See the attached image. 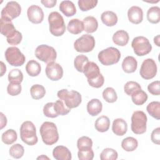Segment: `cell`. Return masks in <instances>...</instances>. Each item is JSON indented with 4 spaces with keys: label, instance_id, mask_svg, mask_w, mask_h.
<instances>
[{
    "label": "cell",
    "instance_id": "obj_1",
    "mask_svg": "<svg viewBox=\"0 0 160 160\" xmlns=\"http://www.w3.org/2000/svg\"><path fill=\"white\" fill-rule=\"evenodd\" d=\"M39 132L43 142L46 145L51 146L59 140L57 126L52 122H44L40 127Z\"/></svg>",
    "mask_w": 160,
    "mask_h": 160
},
{
    "label": "cell",
    "instance_id": "obj_2",
    "mask_svg": "<svg viewBox=\"0 0 160 160\" xmlns=\"http://www.w3.org/2000/svg\"><path fill=\"white\" fill-rule=\"evenodd\" d=\"M20 136L22 141L29 146L35 145L38 141L36 127L29 121H26L21 125Z\"/></svg>",
    "mask_w": 160,
    "mask_h": 160
},
{
    "label": "cell",
    "instance_id": "obj_3",
    "mask_svg": "<svg viewBox=\"0 0 160 160\" xmlns=\"http://www.w3.org/2000/svg\"><path fill=\"white\" fill-rule=\"evenodd\" d=\"M49 31L54 36H62L66 31V26L61 14L57 11L51 12L48 16Z\"/></svg>",
    "mask_w": 160,
    "mask_h": 160
},
{
    "label": "cell",
    "instance_id": "obj_4",
    "mask_svg": "<svg viewBox=\"0 0 160 160\" xmlns=\"http://www.w3.org/2000/svg\"><path fill=\"white\" fill-rule=\"evenodd\" d=\"M57 96L70 109L78 107L82 102L81 94L74 90L68 91L67 89H62L58 92Z\"/></svg>",
    "mask_w": 160,
    "mask_h": 160
},
{
    "label": "cell",
    "instance_id": "obj_5",
    "mask_svg": "<svg viewBox=\"0 0 160 160\" xmlns=\"http://www.w3.org/2000/svg\"><path fill=\"white\" fill-rule=\"evenodd\" d=\"M98 58L102 65L111 66L119 62L121 58V52L116 48L109 47L101 51Z\"/></svg>",
    "mask_w": 160,
    "mask_h": 160
},
{
    "label": "cell",
    "instance_id": "obj_6",
    "mask_svg": "<svg viewBox=\"0 0 160 160\" xmlns=\"http://www.w3.org/2000/svg\"><path fill=\"white\" fill-rule=\"evenodd\" d=\"M148 118L142 111H134L131 116V131L136 134H142L146 131Z\"/></svg>",
    "mask_w": 160,
    "mask_h": 160
},
{
    "label": "cell",
    "instance_id": "obj_7",
    "mask_svg": "<svg viewBox=\"0 0 160 160\" xmlns=\"http://www.w3.org/2000/svg\"><path fill=\"white\" fill-rule=\"evenodd\" d=\"M35 56L42 62L47 64L54 62L57 58V52L55 49L47 44H41L35 49Z\"/></svg>",
    "mask_w": 160,
    "mask_h": 160
},
{
    "label": "cell",
    "instance_id": "obj_8",
    "mask_svg": "<svg viewBox=\"0 0 160 160\" xmlns=\"http://www.w3.org/2000/svg\"><path fill=\"white\" fill-rule=\"evenodd\" d=\"M131 46L134 52L138 56H145L152 50V46L148 39L142 36L135 37L132 41Z\"/></svg>",
    "mask_w": 160,
    "mask_h": 160
},
{
    "label": "cell",
    "instance_id": "obj_9",
    "mask_svg": "<svg viewBox=\"0 0 160 160\" xmlns=\"http://www.w3.org/2000/svg\"><path fill=\"white\" fill-rule=\"evenodd\" d=\"M95 43V39L92 36L84 34L74 41V48L79 52H89L94 49Z\"/></svg>",
    "mask_w": 160,
    "mask_h": 160
},
{
    "label": "cell",
    "instance_id": "obj_10",
    "mask_svg": "<svg viewBox=\"0 0 160 160\" xmlns=\"http://www.w3.org/2000/svg\"><path fill=\"white\" fill-rule=\"evenodd\" d=\"M4 55L7 62L12 66H21L26 61L25 56L16 46L8 48L6 50Z\"/></svg>",
    "mask_w": 160,
    "mask_h": 160
},
{
    "label": "cell",
    "instance_id": "obj_11",
    "mask_svg": "<svg viewBox=\"0 0 160 160\" xmlns=\"http://www.w3.org/2000/svg\"><path fill=\"white\" fill-rule=\"evenodd\" d=\"M157 65L155 61L151 58H148L141 64L139 74L144 79H151L154 78L157 73Z\"/></svg>",
    "mask_w": 160,
    "mask_h": 160
},
{
    "label": "cell",
    "instance_id": "obj_12",
    "mask_svg": "<svg viewBox=\"0 0 160 160\" xmlns=\"http://www.w3.org/2000/svg\"><path fill=\"white\" fill-rule=\"evenodd\" d=\"M21 12V7L16 1H9L1 12V18L12 21L18 18Z\"/></svg>",
    "mask_w": 160,
    "mask_h": 160
},
{
    "label": "cell",
    "instance_id": "obj_13",
    "mask_svg": "<svg viewBox=\"0 0 160 160\" xmlns=\"http://www.w3.org/2000/svg\"><path fill=\"white\" fill-rule=\"evenodd\" d=\"M45 72L46 76L51 81H58L63 76V69L62 66L55 62L48 64L46 67Z\"/></svg>",
    "mask_w": 160,
    "mask_h": 160
},
{
    "label": "cell",
    "instance_id": "obj_14",
    "mask_svg": "<svg viewBox=\"0 0 160 160\" xmlns=\"http://www.w3.org/2000/svg\"><path fill=\"white\" fill-rule=\"evenodd\" d=\"M28 19L33 24H39L44 19V12L42 8L37 5L30 6L27 10Z\"/></svg>",
    "mask_w": 160,
    "mask_h": 160
},
{
    "label": "cell",
    "instance_id": "obj_15",
    "mask_svg": "<svg viewBox=\"0 0 160 160\" xmlns=\"http://www.w3.org/2000/svg\"><path fill=\"white\" fill-rule=\"evenodd\" d=\"M16 31L11 20L2 18H0V32L7 39L12 36Z\"/></svg>",
    "mask_w": 160,
    "mask_h": 160
},
{
    "label": "cell",
    "instance_id": "obj_16",
    "mask_svg": "<svg viewBox=\"0 0 160 160\" xmlns=\"http://www.w3.org/2000/svg\"><path fill=\"white\" fill-rule=\"evenodd\" d=\"M128 18L129 21L135 24H138L142 21V9L137 6H131L128 11Z\"/></svg>",
    "mask_w": 160,
    "mask_h": 160
},
{
    "label": "cell",
    "instance_id": "obj_17",
    "mask_svg": "<svg viewBox=\"0 0 160 160\" xmlns=\"http://www.w3.org/2000/svg\"><path fill=\"white\" fill-rule=\"evenodd\" d=\"M83 73L87 78V80H92L98 78L101 72L99 66L92 61H89L85 66Z\"/></svg>",
    "mask_w": 160,
    "mask_h": 160
},
{
    "label": "cell",
    "instance_id": "obj_18",
    "mask_svg": "<svg viewBox=\"0 0 160 160\" xmlns=\"http://www.w3.org/2000/svg\"><path fill=\"white\" fill-rule=\"evenodd\" d=\"M52 156L56 160H71V152L69 149L64 146H58L52 151Z\"/></svg>",
    "mask_w": 160,
    "mask_h": 160
},
{
    "label": "cell",
    "instance_id": "obj_19",
    "mask_svg": "<svg viewBox=\"0 0 160 160\" xmlns=\"http://www.w3.org/2000/svg\"><path fill=\"white\" fill-rule=\"evenodd\" d=\"M128 130V124L125 120L122 118L115 119L112 124V131L117 136L124 135Z\"/></svg>",
    "mask_w": 160,
    "mask_h": 160
},
{
    "label": "cell",
    "instance_id": "obj_20",
    "mask_svg": "<svg viewBox=\"0 0 160 160\" xmlns=\"http://www.w3.org/2000/svg\"><path fill=\"white\" fill-rule=\"evenodd\" d=\"M102 109V104L98 99H92L87 104V111L92 116L98 115Z\"/></svg>",
    "mask_w": 160,
    "mask_h": 160
},
{
    "label": "cell",
    "instance_id": "obj_21",
    "mask_svg": "<svg viewBox=\"0 0 160 160\" xmlns=\"http://www.w3.org/2000/svg\"><path fill=\"white\" fill-rule=\"evenodd\" d=\"M138 68V62L135 58L131 56H126L122 61V69L126 73H132Z\"/></svg>",
    "mask_w": 160,
    "mask_h": 160
},
{
    "label": "cell",
    "instance_id": "obj_22",
    "mask_svg": "<svg viewBox=\"0 0 160 160\" xmlns=\"http://www.w3.org/2000/svg\"><path fill=\"white\" fill-rule=\"evenodd\" d=\"M129 39V34L124 30H118L112 36L113 42L119 46H126L128 43Z\"/></svg>",
    "mask_w": 160,
    "mask_h": 160
},
{
    "label": "cell",
    "instance_id": "obj_23",
    "mask_svg": "<svg viewBox=\"0 0 160 160\" xmlns=\"http://www.w3.org/2000/svg\"><path fill=\"white\" fill-rule=\"evenodd\" d=\"M101 19L104 24L109 27L114 26L116 24L118 21L116 14L111 11H104L101 14Z\"/></svg>",
    "mask_w": 160,
    "mask_h": 160
},
{
    "label": "cell",
    "instance_id": "obj_24",
    "mask_svg": "<svg viewBox=\"0 0 160 160\" xmlns=\"http://www.w3.org/2000/svg\"><path fill=\"white\" fill-rule=\"evenodd\" d=\"M59 10L66 16L71 17L76 13V8L74 4L71 1H62L59 4Z\"/></svg>",
    "mask_w": 160,
    "mask_h": 160
},
{
    "label": "cell",
    "instance_id": "obj_25",
    "mask_svg": "<svg viewBox=\"0 0 160 160\" xmlns=\"http://www.w3.org/2000/svg\"><path fill=\"white\" fill-rule=\"evenodd\" d=\"M84 31L88 33L94 32L98 28V22L94 16H89L83 19Z\"/></svg>",
    "mask_w": 160,
    "mask_h": 160
},
{
    "label": "cell",
    "instance_id": "obj_26",
    "mask_svg": "<svg viewBox=\"0 0 160 160\" xmlns=\"http://www.w3.org/2000/svg\"><path fill=\"white\" fill-rule=\"evenodd\" d=\"M67 29L72 34H80L84 31L83 22L78 19H72L68 24Z\"/></svg>",
    "mask_w": 160,
    "mask_h": 160
},
{
    "label": "cell",
    "instance_id": "obj_27",
    "mask_svg": "<svg viewBox=\"0 0 160 160\" xmlns=\"http://www.w3.org/2000/svg\"><path fill=\"white\" fill-rule=\"evenodd\" d=\"M110 126V120L106 116L99 117L95 121V129L100 132H104L108 131Z\"/></svg>",
    "mask_w": 160,
    "mask_h": 160
},
{
    "label": "cell",
    "instance_id": "obj_28",
    "mask_svg": "<svg viewBox=\"0 0 160 160\" xmlns=\"http://www.w3.org/2000/svg\"><path fill=\"white\" fill-rule=\"evenodd\" d=\"M25 68L27 73L32 77L38 76L41 71V66L40 64L34 59L29 61L27 62Z\"/></svg>",
    "mask_w": 160,
    "mask_h": 160
},
{
    "label": "cell",
    "instance_id": "obj_29",
    "mask_svg": "<svg viewBox=\"0 0 160 160\" xmlns=\"http://www.w3.org/2000/svg\"><path fill=\"white\" fill-rule=\"evenodd\" d=\"M138 146L137 139L133 137H127L121 142L122 148L127 152L134 151Z\"/></svg>",
    "mask_w": 160,
    "mask_h": 160
},
{
    "label": "cell",
    "instance_id": "obj_30",
    "mask_svg": "<svg viewBox=\"0 0 160 160\" xmlns=\"http://www.w3.org/2000/svg\"><path fill=\"white\" fill-rule=\"evenodd\" d=\"M147 19L152 24H157L160 21V8L158 6H152L149 8L147 12Z\"/></svg>",
    "mask_w": 160,
    "mask_h": 160
},
{
    "label": "cell",
    "instance_id": "obj_31",
    "mask_svg": "<svg viewBox=\"0 0 160 160\" xmlns=\"http://www.w3.org/2000/svg\"><path fill=\"white\" fill-rule=\"evenodd\" d=\"M148 94L142 89L134 92L131 95V99L133 103L138 106L144 104L148 100Z\"/></svg>",
    "mask_w": 160,
    "mask_h": 160
},
{
    "label": "cell",
    "instance_id": "obj_32",
    "mask_svg": "<svg viewBox=\"0 0 160 160\" xmlns=\"http://www.w3.org/2000/svg\"><path fill=\"white\" fill-rule=\"evenodd\" d=\"M18 139L17 132L12 129H9L4 132L1 136L2 141L7 145L12 144Z\"/></svg>",
    "mask_w": 160,
    "mask_h": 160
},
{
    "label": "cell",
    "instance_id": "obj_33",
    "mask_svg": "<svg viewBox=\"0 0 160 160\" xmlns=\"http://www.w3.org/2000/svg\"><path fill=\"white\" fill-rule=\"evenodd\" d=\"M30 94L32 99L36 100L40 99L45 96L46 89L41 84H34L30 88Z\"/></svg>",
    "mask_w": 160,
    "mask_h": 160
},
{
    "label": "cell",
    "instance_id": "obj_34",
    "mask_svg": "<svg viewBox=\"0 0 160 160\" xmlns=\"http://www.w3.org/2000/svg\"><path fill=\"white\" fill-rule=\"evenodd\" d=\"M146 110L152 118L158 120L160 119V102L159 101H152L149 103Z\"/></svg>",
    "mask_w": 160,
    "mask_h": 160
},
{
    "label": "cell",
    "instance_id": "obj_35",
    "mask_svg": "<svg viewBox=\"0 0 160 160\" xmlns=\"http://www.w3.org/2000/svg\"><path fill=\"white\" fill-rule=\"evenodd\" d=\"M8 78L9 82L21 84L23 80V74L21 70L13 69L9 71Z\"/></svg>",
    "mask_w": 160,
    "mask_h": 160
},
{
    "label": "cell",
    "instance_id": "obj_36",
    "mask_svg": "<svg viewBox=\"0 0 160 160\" xmlns=\"http://www.w3.org/2000/svg\"><path fill=\"white\" fill-rule=\"evenodd\" d=\"M89 62L88 58L83 54L77 56L74 61V66L76 69L80 72H83L86 64Z\"/></svg>",
    "mask_w": 160,
    "mask_h": 160
},
{
    "label": "cell",
    "instance_id": "obj_37",
    "mask_svg": "<svg viewBox=\"0 0 160 160\" xmlns=\"http://www.w3.org/2000/svg\"><path fill=\"white\" fill-rule=\"evenodd\" d=\"M103 99L109 103H113L117 101L118 96L116 91L111 87L106 88L102 92Z\"/></svg>",
    "mask_w": 160,
    "mask_h": 160
},
{
    "label": "cell",
    "instance_id": "obj_38",
    "mask_svg": "<svg viewBox=\"0 0 160 160\" xmlns=\"http://www.w3.org/2000/svg\"><path fill=\"white\" fill-rule=\"evenodd\" d=\"M54 108L56 111V112L58 114V115H61L64 116L68 114L71 109L69 108L64 102V101L61 99L57 100L55 102H54Z\"/></svg>",
    "mask_w": 160,
    "mask_h": 160
},
{
    "label": "cell",
    "instance_id": "obj_39",
    "mask_svg": "<svg viewBox=\"0 0 160 160\" xmlns=\"http://www.w3.org/2000/svg\"><path fill=\"white\" fill-rule=\"evenodd\" d=\"M118 154L116 150L112 148H107L104 149L100 154L101 160H116L118 159Z\"/></svg>",
    "mask_w": 160,
    "mask_h": 160
},
{
    "label": "cell",
    "instance_id": "obj_40",
    "mask_svg": "<svg viewBox=\"0 0 160 160\" xmlns=\"http://www.w3.org/2000/svg\"><path fill=\"white\" fill-rule=\"evenodd\" d=\"M9 155L15 159H19L22 158L24 153V147L20 144H15L12 145L9 151Z\"/></svg>",
    "mask_w": 160,
    "mask_h": 160
},
{
    "label": "cell",
    "instance_id": "obj_41",
    "mask_svg": "<svg viewBox=\"0 0 160 160\" xmlns=\"http://www.w3.org/2000/svg\"><path fill=\"white\" fill-rule=\"evenodd\" d=\"M92 141L88 136H81L77 141V147L79 150L92 148Z\"/></svg>",
    "mask_w": 160,
    "mask_h": 160
},
{
    "label": "cell",
    "instance_id": "obj_42",
    "mask_svg": "<svg viewBox=\"0 0 160 160\" xmlns=\"http://www.w3.org/2000/svg\"><path fill=\"white\" fill-rule=\"evenodd\" d=\"M139 89H141V86L140 84L137 82L132 81H128L124 86V92L128 96H131L134 92Z\"/></svg>",
    "mask_w": 160,
    "mask_h": 160
},
{
    "label": "cell",
    "instance_id": "obj_43",
    "mask_svg": "<svg viewBox=\"0 0 160 160\" xmlns=\"http://www.w3.org/2000/svg\"><path fill=\"white\" fill-rule=\"evenodd\" d=\"M97 0H79L78 6L82 11H88L95 8L98 4Z\"/></svg>",
    "mask_w": 160,
    "mask_h": 160
},
{
    "label": "cell",
    "instance_id": "obj_44",
    "mask_svg": "<svg viewBox=\"0 0 160 160\" xmlns=\"http://www.w3.org/2000/svg\"><path fill=\"white\" fill-rule=\"evenodd\" d=\"M44 115L48 118H54L58 116L54 108V102H48L43 107Z\"/></svg>",
    "mask_w": 160,
    "mask_h": 160
},
{
    "label": "cell",
    "instance_id": "obj_45",
    "mask_svg": "<svg viewBox=\"0 0 160 160\" xmlns=\"http://www.w3.org/2000/svg\"><path fill=\"white\" fill-rule=\"evenodd\" d=\"M21 85L18 83L9 82L7 86V92L11 96H16L21 92Z\"/></svg>",
    "mask_w": 160,
    "mask_h": 160
},
{
    "label": "cell",
    "instance_id": "obj_46",
    "mask_svg": "<svg viewBox=\"0 0 160 160\" xmlns=\"http://www.w3.org/2000/svg\"><path fill=\"white\" fill-rule=\"evenodd\" d=\"M94 152L92 148L88 149L79 150L78 156L80 160H92L94 158Z\"/></svg>",
    "mask_w": 160,
    "mask_h": 160
},
{
    "label": "cell",
    "instance_id": "obj_47",
    "mask_svg": "<svg viewBox=\"0 0 160 160\" xmlns=\"http://www.w3.org/2000/svg\"><path fill=\"white\" fill-rule=\"evenodd\" d=\"M22 36L21 32H20L18 31H16V32L12 36L7 39V42L10 45L16 46L20 44V42L22 41Z\"/></svg>",
    "mask_w": 160,
    "mask_h": 160
},
{
    "label": "cell",
    "instance_id": "obj_48",
    "mask_svg": "<svg viewBox=\"0 0 160 160\" xmlns=\"http://www.w3.org/2000/svg\"><path fill=\"white\" fill-rule=\"evenodd\" d=\"M88 82L91 87L95 88H99L102 87V85L104 84V78L102 74L101 73L98 78L92 80H88Z\"/></svg>",
    "mask_w": 160,
    "mask_h": 160
},
{
    "label": "cell",
    "instance_id": "obj_49",
    "mask_svg": "<svg viewBox=\"0 0 160 160\" xmlns=\"http://www.w3.org/2000/svg\"><path fill=\"white\" fill-rule=\"evenodd\" d=\"M159 85L160 84L159 81H153L148 86V90L151 94L154 96H159L160 94Z\"/></svg>",
    "mask_w": 160,
    "mask_h": 160
},
{
    "label": "cell",
    "instance_id": "obj_50",
    "mask_svg": "<svg viewBox=\"0 0 160 160\" xmlns=\"http://www.w3.org/2000/svg\"><path fill=\"white\" fill-rule=\"evenodd\" d=\"M151 139V141L156 144L159 145L160 144V128L158 127L152 131Z\"/></svg>",
    "mask_w": 160,
    "mask_h": 160
},
{
    "label": "cell",
    "instance_id": "obj_51",
    "mask_svg": "<svg viewBox=\"0 0 160 160\" xmlns=\"http://www.w3.org/2000/svg\"><path fill=\"white\" fill-rule=\"evenodd\" d=\"M41 2L44 6V7L48 8H51L56 6L57 1L56 0H42Z\"/></svg>",
    "mask_w": 160,
    "mask_h": 160
},
{
    "label": "cell",
    "instance_id": "obj_52",
    "mask_svg": "<svg viewBox=\"0 0 160 160\" xmlns=\"http://www.w3.org/2000/svg\"><path fill=\"white\" fill-rule=\"evenodd\" d=\"M1 115V128L3 129L7 124V118L2 112H0Z\"/></svg>",
    "mask_w": 160,
    "mask_h": 160
},
{
    "label": "cell",
    "instance_id": "obj_53",
    "mask_svg": "<svg viewBox=\"0 0 160 160\" xmlns=\"http://www.w3.org/2000/svg\"><path fill=\"white\" fill-rule=\"evenodd\" d=\"M6 71V66L2 61H1V76H2Z\"/></svg>",
    "mask_w": 160,
    "mask_h": 160
},
{
    "label": "cell",
    "instance_id": "obj_54",
    "mask_svg": "<svg viewBox=\"0 0 160 160\" xmlns=\"http://www.w3.org/2000/svg\"><path fill=\"white\" fill-rule=\"evenodd\" d=\"M160 36L158 34L156 36H155L154 38V44L157 46H160V43H159V40H160V38H159Z\"/></svg>",
    "mask_w": 160,
    "mask_h": 160
},
{
    "label": "cell",
    "instance_id": "obj_55",
    "mask_svg": "<svg viewBox=\"0 0 160 160\" xmlns=\"http://www.w3.org/2000/svg\"><path fill=\"white\" fill-rule=\"evenodd\" d=\"M49 159V158H48V157H47V156H44V155H41V156H39V157H38L37 158V159Z\"/></svg>",
    "mask_w": 160,
    "mask_h": 160
}]
</instances>
